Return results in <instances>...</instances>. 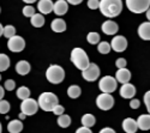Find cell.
<instances>
[{"label":"cell","instance_id":"24","mask_svg":"<svg viewBox=\"0 0 150 133\" xmlns=\"http://www.w3.org/2000/svg\"><path fill=\"white\" fill-rule=\"evenodd\" d=\"M81 121H82L83 127L91 128V127L95 126V124H96V119H95V116H94L93 114H84V115L82 116Z\"/></svg>","mask_w":150,"mask_h":133},{"label":"cell","instance_id":"43","mask_svg":"<svg viewBox=\"0 0 150 133\" xmlns=\"http://www.w3.org/2000/svg\"><path fill=\"white\" fill-rule=\"evenodd\" d=\"M4 95H5V89L1 85H0V101L4 99Z\"/></svg>","mask_w":150,"mask_h":133},{"label":"cell","instance_id":"30","mask_svg":"<svg viewBox=\"0 0 150 133\" xmlns=\"http://www.w3.org/2000/svg\"><path fill=\"white\" fill-rule=\"evenodd\" d=\"M86 41H88L90 44H98L100 43V34L91 31L86 35Z\"/></svg>","mask_w":150,"mask_h":133},{"label":"cell","instance_id":"44","mask_svg":"<svg viewBox=\"0 0 150 133\" xmlns=\"http://www.w3.org/2000/svg\"><path fill=\"white\" fill-rule=\"evenodd\" d=\"M145 15H146V19L150 22V7L146 10V12H145Z\"/></svg>","mask_w":150,"mask_h":133},{"label":"cell","instance_id":"18","mask_svg":"<svg viewBox=\"0 0 150 133\" xmlns=\"http://www.w3.org/2000/svg\"><path fill=\"white\" fill-rule=\"evenodd\" d=\"M138 36L144 41H150V22H144L138 27Z\"/></svg>","mask_w":150,"mask_h":133},{"label":"cell","instance_id":"38","mask_svg":"<svg viewBox=\"0 0 150 133\" xmlns=\"http://www.w3.org/2000/svg\"><path fill=\"white\" fill-rule=\"evenodd\" d=\"M100 6V0H88V7L90 10H96Z\"/></svg>","mask_w":150,"mask_h":133},{"label":"cell","instance_id":"21","mask_svg":"<svg viewBox=\"0 0 150 133\" xmlns=\"http://www.w3.org/2000/svg\"><path fill=\"white\" fill-rule=\"evenodd\" d=\"M51 29L54 32H64L66 30V23H65L64 19H61V18H55L51 23Z\"/></svg>","mask_w":150,"mask_h":133},{"label":"cell","instance_id":"31","mask_svg":"<svg viewBox=\"0 0 150 133\" xmlns=\"http://www.w3.org/2000/svg\"><path fill=\"white\" fill-rule=\"evenodd\" d=\"M3 35L5 36L6 39H11V37H13V36L16 35V28L13 25H6L4 27V32Z\"/></svg>","mask_w":150,"mask_h":133},{"label":"cell","instance_id":"40","mask_svg":"<svg viewBox=\"0 0 150 133\" xmlns=\"http://www.w3.org/2000/svg\"><path fill=\"white\" fill-rule=\"evenodd\" d=\"M76 133H93L91 132V129L90 128H88V127H79L77 131H76Z\"/></svg>","mask_w":150,"mask_h":133},{"label":"cell","instance_id":"26","mask_svg":"<svg viewBox=\"0 0 150 133\" xmlns=\"http://www.w3.org/2000/svg\"><path fill=\"white\" fill-rule=\"evenodd\" d=\"M81 88L78 85H71L69 89H67V95L70 99H78L81 96Z\"/></svg>","mask_w":150,"mask_h":133},{"label":"cell","instance_id":"16","mask_svg":"<svg viewBox=\"0 0 150 133\" xmlns=\"http://www.w3.org/2000/svg\"><path fill=\"white\" fill-rule=\"evenodd\" d=\"M122 129L126 133H136L137 129H138L137 121L132 118H126L122 121Z\"/></svg>","mask_w":150,"mask_h":133},{"label":"cell","instance_id":"3","mask_svg":"<svg viewBox=\"0 0 150 133\" xmlns=\"http://www.w3.org/2000/svg\"><path fill=\"white\" fill-rule=\"evenodd\" d=\"M71 61L73 63V65L76 66L78 70L84 71L86 67L89 66L90 61H89V56L86 55L85 51L82 48H73L71 52Z\"/></svg>","mask_w":150,"mask_h":133},{"label":"cell","instance_id":"45","mask_svg":"<svg viewBox=\"0 0 150 133\" xmlns=\"http://www.w3.org/2000/svg\"><path fill=\"white\" fill-rule=\"evenodd\" d=\"M25 4H33V3H35V1H37V0H23Z\"/></svg>","mask_w":150,"mask_h":133},{"label":"cell","instance_id":"9","mask_svg":"<svg viewBox=\"0 0 150 133\" xmlns=\"http://www.w3.org/2000/svg\"><path fill=\"white\" fill-rule=\"evenodd\" d=\"M7 47H8V49H10L11 52L19 53V52H22V51L24 49V48H25V41H24V39L22 37V36L15 35L13 37L8 39V41H7Z\"/></svg>","mask_w":150,"mask_h":133},{"label":"cell","instance_id":"47","mask_svg":"<svg viewBox=\"0 0 150 133\" xmlns=\"http://www.w3.org/2000/svg\"><path fill=\"white\" fill-rule=\"evenodd\" d=\"M25 116H27V115H25V114H23V113H21V114H19V119H21V120L25 119Z\"/></svg>","mask_w":150,"mask_h":133},{"label":"cell","instance_id":"29","mask_svg":"<svg viewBox=\"0 0 150 133\" xmlns=\"http://www.w3.org/2000/svg\"><path fill=\"white\" fill-rule=\"evenodd\" d=\"M97 51L100 54H108L110 52V43L106 42V41H102L97 44Z\"/></svg>","mask_w":150,"mask_h":133},{"label":"cell","instance_id":"14","mask_svg":"<svg viewBox=\"0 0 150 133\" xmlns=\"http://www.w3.org/2000/svg\"><path fill=\"white\" fill-rule=\"evenodd\" d=\"M54 4L52 0H39L37 3V10L40 11L41 15H49L53 11Z\"/></svg>","mask_w":150,"mask_h":133},{"label":"cell","instance_id":"39","mask_svg":"<svg viewBox=\"0 0 150 133\" xmlns=\"http://www.w3.org/2000/svg\"><path fill=\"white\" fill-rule=\"evenodd\" d=\"M139 106H141V102H139V100H137V99H133V100H131V102H130V107L132 108V109H138V108H139Z\"/></svg>","mask_w":150,"mask_h":133},{"label":"cell","instance_id":"4","mask_svg":"<svg viewBox=\"0 0 150 133\" xmlns=\"http://www.w3.org/2000/svg\"><path fill=\"white\" fill-rule=\"evenodd\" d=\"M46 78L52 84H60L65 78V71L59 65H51L46 71Z\"/></svg>","mask_w":150,"mask_h":133},{"label":"cell","instance_id":"19","mask_svg":"<svg viewBox=\"0 0 150 133\" xmlns=\"http://www.w3.org/2000/svg\"><path fill=\"white\" fill-rule=\"evenodd\" d=\"M137 121V126L141 131H148L150 129V114H143L139 115L138 119L136 120Z\"/></svg>","mask_w":150,"mask_h":133},{"label":"cell","instance_id":"11","mask_svg":"<svg viewBox=\"0 0 150 133\" xmlns=\"http://www.w3.org/2000/svg\"><path fill=\"white\" fill-rule=\"evenodd\" d=\"M127 47V40L124 37L121 35H117L112 39V42H110V48L113 49L114 52L117 53H121L126 49Z\"/></svg>","mask_w":150,"mask_h":133},{"label":"cell","instance_id":"13","mask_svg":"<svg viewBox=\"0 0 150 133\" xmlns=\"http://www.w3.org/2000/svg\"><path fill=\"white\" fill-rule=\"evenodd\" d=\"M119 94H120V96L122 99H132L136 95V88H134V85H132L131 83L122 84Z\"/></svg>","mask_w":150,"mask_h":133},{"label":"cell","instance_id":"32","mask_svg":"<svg viewBox=\"0 0 150 133\" xmlns=\"http://www.w3.org/2000/svg\"><path fill=\"white\" fill-rule=\"evenodd\" d=\"M10 103L6 101V100H1L0 101V114H6L10 112Z\"/></svg>","mask_w":150,"mask_h":133},{"label":"cell","instance_id":"41","mask_svg":"<svg viewBox=\"0 0 150 133\" xmlns=\"http://www.w3.org/2000/svg\"><path fill=\"white\" fill-rule=\"evenodd\" d=\"M98 133H115V131L113 128H110V127H105V128H102L101 131H100Z\"/></svg>","mask_w":150,"mask_h":133},{"label":"cell","instance_id":"7","mask_svg":"<svg viewBox=\"0 0 150 133\" xmlns=\"http://www.w3.org/2000/svg\"><path fill=\"white\" fill-rule=\"evenodd\" d=\"M96 104L101 110H109L114 106V99L110 94H101L97 96Z\"/></svg>","mask_w":150,"mask_h":133},{"label":"cell","instance_id":"25","mask_svg":"<svg viewBox=\"0 0 150 133\" xmlns=\"http://www.w3.org/2000/svg\"><path fill=\"white\" fill-rule=\"evenodd\" d=\"M17 97H18L19 100H22V101L29 99V97H30V90H29V88H27V87H21V88H18V89H17Z\"/></svg>","mask_w":150,"mask_h":133},{"label":"cell","instance_id":"46","mask_svg":"<svg viewBox=\"0 0 150 133\" xmlns=\"http://www.w3.org/2000/svg\"><path fill=\"white\" fill-rule=\"evenodd\" d=\"M3 32H4V27L1 25V23H0V37L3 36Z\"/></svg>","mask_w":150,"mask_h":133},{"label":"cell","instance_id":"5","mask_svg":"<svg viewBox=\"0 0 150 133\" xmlns=\"http://www.w3.org/2000/svg\"><path fill=\"white\" fill-rule=\"evenodd\" d=\"M118 82L115 78L112 76H105L100 79L98 82V89L101 90L103 94H112L117 90Z\"/></svg>","mask_w":150,"mask_h":133},{"label":"cell","instance_id":"28","mask_svg":"<svg viewBox=\"0 0 150 133\" xmlns=\"http://www.w3.org/2000/svg\"><path fill=\"white\" fill-rule=\"evenodd\" d=\"M10 67V58L6 54H0V72H4Z\"/></svg>","mask_w":150,"mask_h":133},{"label":"cell","instance_id":"35","mask_svg":"<svg viewBox=\"0 0 150 133\" xmlns=\"http://www.w3.org/2000/svg\"><path fill=\"white\" fill-rule=\"evenodd\" d=\"M126 65H127V61L125 60L124 58H119L117 59V61H115V66L119 68H126Z\"/></svg>","mask_w":150,"mask_h":133},{"label":"cell","instance_id":"48","mask_svg":"<svg viewBox=\"0 0 150 133\" xmlns=\"http://www.w3.org/2000/svg\"><path fill=\"white\" fill-rule=\"evenodd\" d=\"M1 131H3V127H1V124H0V133H1Z\"/></svg>","mask_w":150,"mask_h":133},{"label":"cell","instance_id":"1","mask_svg":"<svg viewBox=\"0 0 150 133\" xmlns=\"http://www.w3.org/2000/svg\"><path fill=\"white\" fill-rule=\"evenodd\" d=\"M98 8L105 17L114 18L121 13L122 1L121 0H100Z\"/></svg>","mask_w":150,"mask_h":133},{"label":"cell","instance_id":"36","mask_svg":"<svg viewBox=\"0 0 150 133\" xmlns=\"http://www.w3.org/2000/svg\"><path fill=\"white\" fill-rule=\"evenodd\" d=\"M55 115H58V116H60V115H62L64 114V112H65V108L62 107V106H60V104H58V106H55L54 108H53V110H52Z\"/></svg>","mask_w":150,"mask_h":133},{"label":"cell","instance_id":"33","mask_svg":"<svg viewBox=\"0 0 150 133\" xmlns=\"http://www.w3.org/2000/svg\"><path fill=\"white\" fill-rule=\"evenodd\" d=\"M23 15L25 16V17H33L35 15V8L30 5H27V6H24L23 7Z\"/></svg>","mask_w":150,"mask_h":133},{"label":"cell","instance_id":"17","mask_svg":"<svg viewBox=\"0 0 150 133\" xmlns=\"http://www.w3.org/2000/svg\"><path fill=\"white\" fill-rule=\"evenodd\" d=\"M115 79L121 84H126L131 79V72L127 68H119L115 73Z\"/></svg>","mask_w":150,"mask_h":133},{"label":"cell","instance_id":"42","mask_svg":"<svg viewBox=\"0 0 150 133\" xmlns=\"http://www.w3.org/2000/svg\"><path fill=\"white\" fill-rule=\"evenodd\" d=\"M67 4H71V5H79L83 0H66Z\"/></svg>","mask_w":150,"mask_h":133},{"label":"cell","instance_id":"15","mask_svg":"<svg viewBox=\"0 0 150 133\" xmlns=\"http://www.w3.org/2000/svg\"><path fill=\"white\" fill-rule=\"evenodd\" d=\"M69 10V4L66 0H57L54 3V7L53 11L57 16H64Z\"/></svg>","mask_w":150,"mask_h":133},{"label":"cell","instance_id":"6","mask_svg":"<svg viewBox=\"0 0 150 133\" xmlns=\"http://www.w3.org/2000/svg\"><path fill=\"white\" fill-rule=\"evenodd\" d=\"M127 8L133 13H143L150 7V0H126Z\"/></svg>","mask_w":150,"mask_h":133},{"label":"cell","instance_id":"20","mask_svg":"<svg viewBox=\"0 0 150 133\" xmlns=\"http://www.w3.org/2000/svg\"><path fill=\"white\" fill-rule=\"evenodd\" d=\"M30 64L25 60H21L16 64V72L21 76H27L30 72Z\"/></svg>","mask_w":150,"mask_h":133},{"label":"cell","instance_id":"50","mask_svg":"<svg viewBox=\"0 0 150 133\" xmlns=\"http://www.w3.org/2000/svg\"><path fill=\"white\" fill-rule=\"evenodd\" d=\"M0 12H1V8H0Z\"/></svg>","mask_w":150,"mask_h":133},{"label":"cell","instance_id":"27","mask_svg":"<svg viewBox=\"0 0 150 133\" xmlns=\"http://www.w3.org/2000/svg\"><path fill=\"white\" fill-rule=\"evenodd\" d=\"M58 125L61 127V128H67L70 125H71V118L66 114H62L58 118Z\"/></svg>","mask_w":150,"mask_h":133},{"label":"cell","instance_id":"10","mask_svg":"<svg viewBox=\"0 0 150 133\" xmlns=\"http://www.w3.org/2000/svg\"><path fill=\"white\" fill-rule=\"evenodd\" d=\"M82 77L86 82H95L100 77V68L96 64H89L84 71H82Z\"/></svg>","mask_w":150,"mask_h":133},{"label":"cell","instance_id":"8","mask_svg":"<svg viewBox=\"0 0 150 133\" xmlns=\"http://www.w3.org/2000/svg\"><path fill=\"white\" fill-rule=\"evenodd\" d=\"M39 110V103L37 101H35L34 99H27L22 101L21 104V112L25 115H35Z\"/></svg>","mask_w":150,"mask_h":133},{"label":"cell","instance_id":"34","mask_svg":"<svg viewBox=\"0 0 150 133\" xmlns=\"http://www.w3.org/2000/svg\"><path fill=\"white\" fill-rule=\"evenodd\" d=\"M16 88V82L13 79H7L5 83H4V89L7 90V91H12L15 90Z\"/></svg>","mask_w":150,"mask_h":133},{"label":"cell","instance_id":"23","mask_svg":"<svg viewBox=\"0 0 150 133\" xmlns=\"http://www.w3.org/2000/svg\"><path fill=\"white\" fill-rule=\"evenodd\" d=\"M45 16L41 15V13H35L31 18H30V23H31V25L35 27V28H41L45 25Z\"/></svg>","mask_w":150,"mask_h":133},{"label":"cell","instance_id":"22","mask_svg":"<svg viewBox=\"0 0 150 133\" xmlns=\"http://www.w3.org/2000/svg\"><path fill=\"white\" fill-rule=\"evenodd\" d=\"M23 129V124L21 120H11L7 124V131L10 133H21Z\"/></svg>","mask_w":150,"mask_h":133},{"label":"cell","instance_id":"49","mask_svg":"<svg viewBox=\"0 0 150 133\" xmlns=\"http://www.w3.org/2000/svg\"><path fill=\"white\" fill-rule=\"evenodd\" d=\"M0 80H1V75H0Z\"/></svg>","mask_w":150,"mask_h":133},{"label":"cell","instance_id":"12","mask_svg":"<svg viewBox=\"0 0 150 133\" xmlns=\"http://www.w3.org/2000/svg\"><path fill=\"white\" fill-rule=\"evenodd\" d=\"M101 29L103 31V34L108 35V36H112V35H115L119 30V27H118V24L114 22V20H106L102 23V25H101Z\"/></svg>","mask_w":150,"mask_h":133},{"label":"cell","instance_id":"2","mask_svg":"<svg viewBox=\"0 0 150 133\" xmlns=\"http://www.w3.org/2000/svg\"><path fill=\"white\" fill-rule=\"evenodd\" d=\"M37 103H39V108H41L42 110L52 112L53 108L59 104V99H58V96L53 92H42L39 96Z\"/></svg>","mask_w":150,"mask_h":133},{"label":"cell","instance_id":"37","mask_svg":"<svg viewBox=\"0 0 150 133\" xmlns=\"http://www.w3.org/2000/svg\"><path fill=\"white\" fill-rule=\"evenodd\" d=\"M144 103H145V107H146L148 113L150 114V90L146 91L145 95H144Z\"/></svg>","mask_w":150,"mask_h":133}]
</instances>
